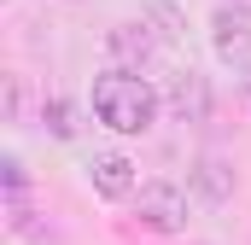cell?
I'll use <instances>...</instances> for the list:
<instances>
[{
    "mask_svg": "<svg viewBox=\"0 0 251 245\" xmlns=\"http://www.w3.org/2000/svg\"><path fill=\"white\" fill-rule=\"evenodd\" d=\"M246 94H251V82H246Z\"/></svg>",
    "mask_w": 251,
    "mask_h": 245,
    "instance_id": "cell-9",
    "label": "cell"
},
{
    "mask_svg": "<svg viewBox=\"0 0 251 245\" xmlns=\"http://www.w3.org/2000/svg\"><path fill=\"white\" fill-rule=\"evenodd\" d=\"M88 175H94V193L100 198H128L134 193V164H128L123 152H100L88 164Z\"/></svg>",
    "mask_w": 251,
    "mask_h": 245,
    "instance_id": "cell-5",
    "label": "cell"
},
{
    "mask_svg": "<svg viewBox=\"0 0 251 245\" xmlns=\"http://www.w3.org/2000/svg\"><path fill=\"white\" fill-rule=\"evenodd\" d=\"M41 122H47L59 140H70V134H76V122H70V99H47V105H41Z\"/></svg>",
    "mask_w": 251,
    "mask_h": 245,
    "instance_id": "cell-8",
    "label": "cell"
},
{
    "mask_svg": "<svg viewBox=\"0 0 251 245\" xmlns=\"http://www.w3.org/2000/svg\"><path fill=\"white\" fill-rule=\"evenodd\" d=\"M134 216H140V228H152V234H176V228L187 222V198H181V187H170V181H146L140 198H134Z\"/></svg>",
    "mask_w": 251,
    "mask_h": 245,
    "instance_id": "cell-2",
    "label": "cell"
},
{
    "mask_svg": "<svg viewBox=\"0 0 251 245\" xmlns=\"http://www.w3.org/2000/svg\"><path fill=\"white\" fill-rule=\"evenodd\" d=\"M94 117L105 122V128H117V134H146L152 117H158V94L140 76L111 70V76L94 82Z\"/></svg>",
    "mask_w": 251,
    "mask_h": 245,
    "instance_id": "cell-1",
    "label": "cell"
},
{
    "mask_svg": "<svg viewBox=\"0 0 251 245\" xmlns=\"http://www.w3.org/2000/svg\"><path fill=\"white\" fill-rule=\"evenodd\" d=\"M193 181H199L204 198H228V193H234V175H228L216 158H199V164H193Z\"/></svg>",
    "mask_w": 251,
    "mask_h": 245,
    "instance_id": "cell-7",
    "label": "cell"
},
{
    "mask_svg": "<svg viewBox=\"0 0 251 245\" xmlns=\"http://www.w3.org/2000/svg\"><path fill=\"white\" fill-rule=\"evenodd\" d=\"M210 41H216L222 59H251V12L240 6V0L210 18Z\"/></svg>",
    "mask_w": 251,
    "mask_h": 245,
    "instance_id": "cell-3",
    "label": "cell"
},
{
    "mask_svg": "<svg viewBox=\"0 0 251 245\" xmlns=\"http://www.w3.org/2000/svg\"><path fill=\"white\" fill-rule=\"evenodd\" d=\"M105 47H111V59H123V64H152L158 59V35L146 24H117L105 35Z\"/></svg>",
    "mask_w": 251,
    "mask_h": 245,
    "instance_id": "cell-6",
    "label": "cell"
},
{
    "mask_svg": "<svg viewBox=\"0 0 251 245\" xmlns=\"http://www.w3.org/2000/svg\"><path fill=\"white\" fill-rule=\"evenodd\" d=\"M164 105H170L181 122H204V117H210V88H204V76H199V70H176Z\"/></svg>",
    "mask_w": 251,
    "mask_h": 245,
    "instance_id": "cell-4",
    "label": "cell"
}]
</instances>
